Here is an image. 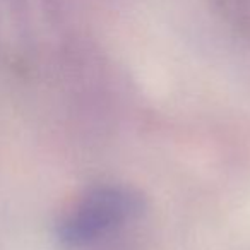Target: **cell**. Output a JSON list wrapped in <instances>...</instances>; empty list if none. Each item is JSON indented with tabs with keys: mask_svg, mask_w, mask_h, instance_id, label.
Masks as SVG:
<instances>
[{
	"mask_svg": "<svg viewBox=\"0 0 250 250\" xmlns=\"http://www.w3.org/2000/svg\"><path fill=\"white\" fill-rule=\"evenodd\" d=\"M143 211V202L124 187L104 185L89 190L60 223L59 235L74 249L98 245L132 223Z\"/></svg>",
	"mask_w": 250,
	"mask_h": 250,
	"instance_id": "1",
	"label": "cell"
}]
</instances>
